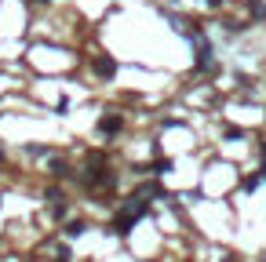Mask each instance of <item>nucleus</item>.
Segmentation results:
<instances>
[{"instance_id":"1","label":"nucleus","mask_w":266,"mask_h":262,"mask_svg":"<svg viewBox=\"0 0 266 262\" xmlns=\"http://www.w3.org/2000/svg\"><path fill=\"white\" fill-rule=\"evenodd\" d=\"M124 128V117L121 113H106V117H99V135H117V131Z\"/></svg>"},{"instance_id":"2","label":"nucleus","mask_w":266,"mask_h":262,"mask_svg":"<svg viewBox=\"0 0 266 262\" xmlns=\"http://www.w3.org/2000/svg\"><path fill=\"white\" fill-rule=\"evenodd\" d=\"M91 69H95L99 77H113V73H117V62L109 59V55H95V59H91Z\"/></svg>"},{"instance_id":"3","label":"nucleus","mask_w":266,"mask_h":262,"mask_svg":"<svg viewBox=\"0 0 266 262\" xmlns=\"http://www.w3.org/2000/svg\"><path fill=\"white\" fill-rule=\"evenodd\" d=\"M197 66L200 69H212V44H208L204 36L197 40Z\"/></svg>"},{"instance_id":"4","label":"nucleus","mask_w":266,"mask_h":262,"mask_svg":"<svg viewBox=\"0 0 266 262\" xmlns=\"http://www.w3.org/2000/svg\"><path fill=\"white\" fill-rule=\"evenodd\" d=\"M248 7H252L255 18H266V4H263V0H248Z\"/></svg>"},{"instance_id":"5","label":"nucleus","mask_w":266,"mask_h":262,"mask_svg":"<svg viewBox=\"0 0 266 262\" xmlns=\"http://www.w3.org/2000/svg\"><path fill=\"white\" fill-rule=\"evenodd\" d=\"M88 226H84V222H69V226H66V237H80V233H84Z\"/></svg>"},{"instance_id":"6","label":"nucleus","mask_w":266,"mask_h":262,"mask_svg":"<svg viewBox=\"0 0 266 262\" xmlns=\"http://www.w3.org/2000/svg\"><path fill=\"white\" fill-rule=\"evenodd\" d=\"M204 4H208V7H219V4H223V0H204Z\"/></svg>"},{"instance_id":"7","label":"nucleus","mask_w":266,"mask_h":262,"mask_svg":"<svg viewBox=\"0 0 266 262\" xmlns=\"http://www.w3.org/2000/svg\"><path fill=\"white\" fill-rule=\"evenodd\" d=\"M0 157H4V149H0Z\"/></svg>"}]
</instances>
